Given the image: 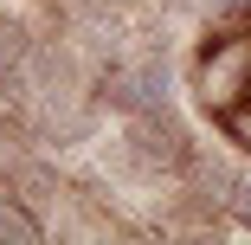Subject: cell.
<instances>
[{
	"label": "cell",
	"instance_id": "obj_8",
	"mask_svg": "<svg viewBox=\"0 0 251 245\" xmlns=\"http://www.w3.org/2000/svg\"><path fill=\"white\" fill-rule=\"evenodd\" d=\"M180 7H193V13H219V7H232V0H180Z\"/></svg>",
	"mask_w": 251,
	"mask_h": 245
},
{
	"label": "cell",
	"instance_id": "obj_3",
	"mask_svg": "<svg viewBox=\"0 0 251 245\" xmlns=\"http://www.w3.org/2000/svg\"><path fill=\"white\" fill-rule=\"evenodd\" d=\"M32 52H39L32 26H26L20 13H7V7H0V90H7V97H32V84H26Z\"/></svg>",
	"mask_w": 251,
	"mask_h": 245
},
{
	"label": "cell",
	"instance_id": "obj_5",
	"mask_svg": "<svg viewBox=\"0 0 251 245\" xmlns=\"http://www.w3.org/2000/svg\"><path fill=\"white\" fill-rule=\"evenodd\" d=\"M0 239H13V245H39V239H45V219L32 213V200L0 193Z\"/></svg>",
	"mask_w": 251,
	"mask_h": 245
},
{
	"label": "cell",
	"instance_id": "obj_1",
	"mask_svg": "<svg viewBox=\"0 0 251 245\" xmlns=\"http://www.w3.org/2000/svg\"><path fill=\"white\" fill-rule=\"evenodd\" d=\"M129 155L142 168H155V174H180L193 168V149H187V129L155 104V110H135L129 116Z\"/></svg>",
	"mask_w": 251,
	"mask_h": 245
},
{
	"label": "cell",
	"instance_id": "obj_4",
	"mask_svg": "<svg viewBox=\"0 0 251 245\" xmlns=\"http://www.w3.org/2000/svg\"><path fill=\"white\" fill-rule=\"evenodd\" d=\"M71 32H77L84 52H116V45L129 39V26H123L116 7H77V13H71Z\"/></svg>",
	"mask_w": 251,
	"mask_h": 245
},
{
	"label": "cell",
	"instance_id": "obj_7",
	"mask_svg": "<svg viewBox=\"0 0 251 245\" xmlns=\"http://www.w3.org/2000/svg\"><path fill=\"white\" fill-rule=\"evenodd\" d=\"M232 213H238V226H251V181H238V193H232Z\"/></svg>",
	"mask_w": 251,
	"mask_h": 245
},
{
	"label": "cell",
	"instance_id": "obj_6",
	"mask_svg": "<svg viewBox=\"0 0 251 245\" xmlns=\"http://www.w3.org/2000/svg\"><path fill=\"white\" fill-rule=\"evenodd\" d=\"M20 200L52 207V200H58V174H52V168H20Z\"/></svg>",
	"mask_w": 251,
	"mask_h": 245
},
{
	"label": "cell",
	"instance_id": "obj_2",
	"mask_svg": "<svg viewBox=\"0 0 251 245\" xmlns=\"http://www.w3.org/2000/svg\"><path fill=\"white\" fill-rule=\"evenodd\" d=\"M97 90H103V104H110V110H129V116H135V110H155L161 97H168V65H161V58H142V65L110 58Z\"/></svg>",
	"mask_w": 251,
	"mask_h": 245
}]
</instances>
